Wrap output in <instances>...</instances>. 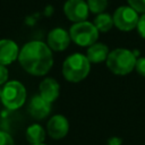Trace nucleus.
<instances>
[{
    "label": "nucleus",
    "mask_w": 145,
    "mask_h": 145,
    "mask_svg": "<svg viewBox=\"0 0 145 145\" xmlns=\"http://www.w3.org/2000/svg\"><path fill=\"white\" fill-rule=\"evenodd\" d=\"M121 144H122V139L120 137L113 136L108 139V145H121Z\"/></svg>",
    "instance_id": "obj_22"
},
{
    "label": "nucleus",
    "mask_w": 145,
    "mask_h": 145,
    "mask_svg": "<svg viewBox=\"0 0 145 145\" xmlns=\"http://www.w3.org/2000/svg\"><path fill=\"white\" fill-rule=\"evenodd\" d=\"M137 31H138V34L145 39V12L139 17L138 19V23H137Z\"/></svg>",
    "instance_id": "obj_20"
},
{
    "label": "nucleus",
    "mask_w": 145,
    "mask_h": 145,
    "mask_svg": "<svg viewBox=\"0 0 145 145\" xmlns=\"http://www.w3.org/2000/svg\"><path fill=\"white\" fill-rule=\"evenodd\" d=\"M108 56H109L108 45H105L103 43H97V42L89 45V48L87 50V54H86V57L88 58V60L92 63L102 62V61L106 60Z\"/></svg>",
    "instance_id": "obj_13"
},
{
    "label": "nucleus",
    "mask_w": 145,
    "mask_h": 145,
    "mask_svg": "<svg viewBox=\"0 0 145 145\" xmlns=\"http://www.w3.org/2000/svg\"><path fill=\"white\" fill-rule=\"evenodd\" d=\"M88 11L89 9L87 2L84 0H68L63 6V12L66 17L74 23L86 20Z\"/></svg>",
    "instance_id": "obj_7"
},
{
    "label": "nucleus",
    "mask_w": 145,
    "mask_h": 145,
    "mask_svg": "<svg viewBox=\"0 0 145 145\" xmlns=\"http://www.w3.org/2000/svg\"><path fill=\"white\" fill-rule=\"evenodd\" d=\"M93 24L99 29V32H103V33L110 31L112 28V26L114 25L113 17L110 14H106V12L97 14L96 17L94 18V23Z\"/></svg>",
    "instance_id": "obj_15"
},
{
    "label": "nucleus",
    "mask_w": 145,
    "mask_h": 145,
    "mask_svg": "<svg viewBox=\"0 0 145 145\" xmlns=\"http://www.w3.org/2000/svg\"><path fill=\"white\" fill-rule=\"evenodd\" d=\"M112 17H113L114 25L120 31H123V32L134 29L137 26V23L139 19L138 12L130 6H121L117 8Z\"/></svg>",
    "instance_id": "obj_6"
},
{
    "label": "nucleus",
    "mask_w": 145,
    "mask_h": 145,
    "mask_svg": "<svg viewBox=\"0 0 145 145\" xmlns=\"http://www.w3.org/2000/svg\"><path fill=\"white\" fill-rule=\"evenodd\" d=\"M0 97L2 104L6 108L16 110L24 104L26 100V89L20 82L11 80L3 86Z\"/></svg>",
    "instance_id": "obj_5"
},
{
    "label": "nucleus",
    "mask_w": 145,
    "mask_h": 145,
    "mask_svg": "<svg viewBox=\"0 0 145 145\" xmlns=\"http://www.w3.org/2000/svg\"><path fill=\"white\" fill-rule=\"evenodd\" d=\"M91 69V61L82 53H74L63 61L62 75L63 77L72 83H77L87 77Z\"/></svg>",
    "instance_id": "obj_2"
},
{
    "label": "nucleus",
    "mask_w": 145,
    "mask_h": 145,
    "mask_svg": "<svg viewBox=\"0 0 145 145\" xmlns=\"http://www.w3.org/2000/svg\"><path fill=\"white\" fill-rule=\"evenodd\" d=\"M60 93V86L59 83L51 77L44 78L40 84V95L45 99L48 102L52 103L57 100Z\"/></svg>",
    "instance_id": "obj_12"
},
{
    "label": "nucleus",
    "mask_w": 145,
    "mask_h": 145,
    "mask_svg": "<svg viewBox=\"0 0 145 145\" xmlns=\"http://www.w3.org/2000/svg\"><path fill=\"white\" fill-rule=\"evenodd\" d=\"M135 69H136V71H137L140 76L145 77V57L137 58L136 65H135Z\"/></svg>",
    "instance_id": "obj_19"
},
{
    "label": "nucleus",
    "mask_w": 145,
    "mask_h": 145,
    "mask_svg": "<svg viewBox=\"0 0 145 145\" xmlns=\"http://www.w3.org/2000/svg\"><path fill=\"white\" fill-rule=\"evenodd\" d=\"M128 5L137 12H145V0H127Z\"/></svg>",
    "instance_id": "obj_17"
},
{
    "label": "nucleus",
    "mask_w": 145,
    "mask_h": 145,
    "mask_svg": "<svg viewBox=\"0 0 145 145\" xmlns=\"http://www.w3.org/2000/svg\"><path fill=\"white\" fill-rule=\"evenodd\" d=\"M19 51L18 45L12 40H0V63L6 66L14 62L16 59H18Z\"/></svg>",
    "instance_id": "obj_11"
},
{
    "label": "nucleus",
    "mask_w": 145,
    "mask_h": 145,
    "mask_svg": "<svg viewBox=\"0 0 145 145\" xmlns=\"http://www.w3.org/2000/svg\"><path fill=\"white\" fill-rule=\"evenodd\" d=\"M69 130V122L66 117L61 114H56L50 118L46 125L48 135L53 139L63 138Z\"/></svg>",
    "instance_id": "obj_8"
},
{
    "label": "nucleus",
    "mask_w": 145,
    "mask_h": 145,
    "mask_svg": "<svg viewBox=\"0 0 145 145\" xmlns=\"http://www.w3.org/2000/svg\"><path fill=\"white\" fill-rule=\"evenodd\" d=\"M70 39L80 46H89L99 39V29L93 23L83 20L75 23L69 29Z\"/></svg>",
    "instance_id": "obj_4"
},
{
    "label": "nucleus",
    "mask_w": 145,
    "mask_h": 145,
    "mask_svg": "<svg viewBox=\"0 0 145 145\" xmlns=\"http://www.w3.org/2000/svg\"><path fill=\"white\" fill-rule=\"evenodd\" d=\"M137 57L136 54L123 48H118L111 52L106 58L108 68L116 75H127L133 69H135Z\"/></svg>",
    "instance_id": "obj_3"
},
{
    "label": "nucleus",
    "mask_w": 145,
    "mask_h": 145,
    "mask_svg": "<svg viewBox=\"0 0 145 145\" xmlns=\"http://www.w3.org/2000/svg\"><path fill=\"white\" fill-rule=\"evenodd\" d=\"M87 6L89 11L94 14H101L106 9L108 0H87Z\"/></svg>",
    "instance_id": "obj_16"
},
{
    "label": "nucleus",
    "mask_w": 145,
    "mask_h": 145,
    "mask_svg": "<svg viewBox=\"0 0 145 145\" xmlns=\"http://www.w3.org/2000/svg\"><path fill=\"white\" fill-rule=\"evenodd\" d=\"M8 75H9V72H8V69L6 68V66L0 63V85L3 84L5 82H7Z\"/></svg>",
    "instance_id": "obj_21"
},
{
    "label": "nucleus",
    "mask_w": 145,
    "mask_h": 145,
    "mask_svg": "<svg viewBox=\"0 0 145 145\" xmlns=\"http://www.w3.org/2000/svg\"><path fill=\"white\" fill-rule=\"evenodd\" d=\"M0 145H15V142L8 133L0 130Z\"/></svg>",
    "instance_id": "obj_18"
},
{
    "label": "nucleus",
    "mask_w": 145,
    "mask_h": 145,
    "mask_svg": "<svg viewBox=\"0 0 145 145\" xmlns=\"http://www.w3.org/2000/svg\"><path fill=\"white\" fill-rule=\"evenodd\" d=\"M26 139L29 144H41L45 139V131L42 126L34 123L26 129Z\"/></svg>",
    "instance_id": "obj_14"
},
{
    "label": "nucleus",
    "mask_w": 145,
    "mask_h": 145,
    "mask_svg": "<svg viewBox=\"0 0 145 145\" xmlns=\"http://www.w3.org/2000/svg\"><path fill=\"white\" fill-rule=\"evenodd\" d=\"M29 145H45L44 143H41V144H29Z\"/></svg>",
    "instance_id": "obj_23"
},
{
    "label": "nucleus",
    "mask_w": 145,
    "mask_h": 145,
    "mask_svg": "<svg viewBox=\"0 0 145 145\" xmlns=\"http://www.w3.org/2000/svg\"><path fill=\"white\" fill-rule=\"evenodd\" d=\"M70 40H71L70 34L61 27L53 28L48 34V37H46L48 45L53 51H63V50H66L67 46L70 43Z\"/></svg>",
    "instance_id": "obj_9"
},
{
    "label": "nucleus",
    "mask_w": 145,
    "mask_h": 145,
    "mask_svg": "<svg viewBox=\"0 0 145 145\" xmlns=\"http://www.w3.org/2000/svg\"><path fill=\"white\" fill-rule=\"evenodd\" d=\"M18 61L23 69L34 76L45 75L53 65L50 46L41 41L26 43L19 51Z\"/></svg>",
    "instance_id": "obj_1"
},
{
    "label": "nucleus",
    "mask_w": 145,
    "mask_h": 145,
    "mask_svg": "<svg viewBox=\"0 0 145 145\" xmlns=\"http://www.w3.org/2000/svg\"><path fill=\"white\" fill-rule=\"evenodd\" d=\"M28 113L36 120L45 118L51 111V103L43 99L41 95H34L27 106Z\"/></svg>",
    "instance_id": "obj_10"
}]
</instances>
